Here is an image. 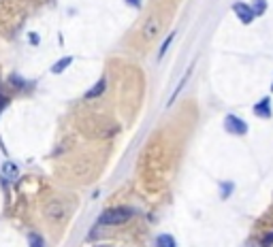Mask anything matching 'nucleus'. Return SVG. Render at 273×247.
Wrapping results in <instances>:
<instances>
[{
  "mask_svg": "<svg viewBox=\"0 0 273 247\" xmlns=\"http://www.w3.org/2000/svg\"><path fill=\"white\" fill-rule=\"evenodd\" d=\"M135 215V211L130 207H115V209H107L101 218H98V224L101 226H120L124 222H128Z\"/></svg>",
  "mask_w": 273,
  "mask_h": 247,
  "instance_id": "1",
  "label": "nucleus"
},
{
  "mask_svg": "<svg viewBox=\"0 0 273 247\" xmlns=\"http://www.w3.org/2000/svg\"><path fill=\"white\" fill-rule=\"evenodd\" d=\"M45 218L49 222H54V224H60L62 220L66 218V205L62 200H52V202H47V207H45Z\"/></svg>",
  "mask_w": 273,
  "mask_h": 247,
  "instance_id": "2",
  "label": "nucleus"
},
{
  "mask_svg": "<svg viewBox=\"0 0 273 247\" xmlns=\"http://www.w3.org/2000/svg\"><path fill=\"white\" fill-rule=\"evenodd\" d=\"M224 130L228 134H235V137H244V134H247V124L237 115H226L224 117Z\"/></svg>",
  "mask_w": 273,
  "mask_h": 247,
  "instance_id": "3",
  "label": "nucleus"
},
{
  "mask_svg": "<svg viewBox=\"0 0 273 247\" xmlns=\"http://www.w3.org/2000/svg\"><path fill=\"white\" fill-rule=\"evenodd\" d=\"M233 13L237 15L239 22L246 24V26H247V24H252L254 17H256V15H254V11H252V7H250V4H246V2H235L233 4Z\"/></svg>",
  "mask_w": 273,
  "mask_h": 247,
  "instance_id": "4",
  "label": "nucleus"
},
{
  "mask_svg": "<svg viewBox=\"0 0 273 247\" xmlns=\"http://www.w3.org/2000/svg\"><path fill=\"white\" fill-rule=\"evenodd\" d=\"M158 32H160V20L156 15H152L150 20L143 24V39L145 41H154L158 36Z\"/></svg>",
  "mask_w": 273,
  "mask_h": 247,
  "instance_id": "5",
  "label": "nucleus"
},
{
  "mask_svg": "<svg viewBox=\"0 0 273 247\" xmlns=\"http://www.w3.org/2000/svg\"><path fill=\"white\" fill-rule=\"evenodd\" d=\"M254 115L269 120V117H271V98H263V100H258L256 107H254Z\"/></svg>",
  "mask_w": 273,
  "mask_h": 247,
  "instance_id": "6",
  "label": "nucleus"
},
{
  "mask_svg": "<svg viewBox=\"0 0 273 247\" xmlns=\"http://www.w3.org/2000/svg\"><path fill=\"white\" fill-rule=\"evenodd\" d=\"M105 90H107V79L101 77L94 88H92L90 92H85V98H88V100H92V98H98L101 94H105Z\"/></svg>",
  "mask_w": 273,
  "mask_h": 247,
  "instance_id": "7",
  "label": "nucleus"
},
{
  "mask_svg": "<svg viewBox=\"0 0 273 247\" xmlns=\"http://www.w3.org/2000/svg\"><path fill=\"white\" fill-rule=\"evenodd\" d=\"M71 64H73V58H71V55H64V58L58 60V62H55V64L52 66V73H54V75H60V73H64Z\"/></svg>",
  "mask_w": 273,
  "mask_h": 247,
  "instance_id": "8",
  "label": "nucleus"
},
{
  "mask_svg": "<svg viewBox=\"0 0 273 247\" xmlns=\"http://www.w3.org/2000/svg\"><path fill=\"white\" fill-rule=\"evenodd\" d=\"M2 173H4V177H7L9 181H15V179L20 177V171H17V166L13 162H9V160L2 164Z\"/></svg>",
  "mask_w": 273,
  "mask_h": 247,
  "instance_id": "9",
  "label": "nucleus"
},
{
  "mask_svg": "<svg viewBox=\"0 0 273 247\" xmlns=\"http://www.w3.org/2000/svg\"><path fill=\"white\" fill-rule=\"evenodd\" d=\"M156 247H177V243L171 234H160L156 239Z\"/></svg>",
  "mask_w": 273,
  "mask_h": 247,
  "instance_id": "10",
  "label": "nucleus"
},
{
  "mask_svg": "<svg viewBox=\"0 0 273 247\" xmlns=\"http://www.w3.org/2000/svg\"><path fill=\"white\" fill-rule=\"evenodd\" d=\"M28 247H45V239L39 232H30L28 234Z\"/></svg>",
  "mask_w": 273,
  "mask_h": 247,
  "instance_id": "11",
  "label": "nucleus"
},
{
  "mask_svg": "<svg viewBox=\"0 0 273 247\" xmlns=\"http://www.w3.org/2000/svg\"><path fill=\"white\" fill-rule=\"evenodd\" d=\"M190 73H192L190 69H188V71L184 73V79H182V81H179V85H177V88H175V92H173V94H171V98H169V107H171V104H173V100H175V98L179 96V92H182V88H184V85H186V81H188Z\"/></svg>",
  "mask_w": 273,
  "mask_h": 247,
  "instance_id": "12",
  "label": "nucleus"
},
{
  "mask_svg": "<svg viewBox=\"0 0 273 247\" xmlns=\"http://www.w3.org/2000/svg\"><path fill=\"white\" fill-rule=\"evenodd\" d=\"M252 11H254V15H263L265 11H267V0H252Z\"/></svg>",
  "mask_w": 273,
  "mask_h": 247,
  "instance_id": "13",
  "label": "nucleus"
},
{
  "mask_svg": "<svg viewBox=\"0 0 273 247\" xmlns=\"http://www.w3.org/2000/svg\"><path fill=\"white\" fill-rule=\"evenodd\" d=\"M173 39H175V32H171L169 36H166V39H164V43H163V47L158 49V58H160V60L164 58V53H166V49L171 47V43H173Z\"/></svg>",
  "mask_w": 273,
  "mask_h": 247,
  "instance_id": "14",
  "label": "nucleus"
},
{
  "mask_svg": "<svg viewBox=\"0 0 273 247\" xmlns=\"http://www.w3.org/2000/svg\"><path fill=\"white\" fill-rule=\"evenodd\" d=\"M233 188H235V185L233 183H222V198H228V196H231L233 194Z\"/></svg>",
  "mask_w": 273,
  "mask_h": 247,
  "instance_id": "15",
  "label": "nucleus"
},
{
  "mask_svg": "<svg viewBox=\"0 0 273 247\" xmlns=\"http://www.w3.org/2000/svg\"><path fill=\"white\" fill-rule=\"evenodd\" d=\"M273 245V232H267L263 239H260V247H271Z\"/></svg>",
  "mask_w": 273,
  "mask_h": 247,
  "instance_id": "16",
  "label": "nucleus"
},
{
  "mask_svg": "<svg viewBox=\"0 0 273 247\" xmlns=\"http://www.w3.org/2000/svg\"><path fill=\"white\" fill-rule=\"evenodd\" d=\"M9 81L13 83L15 88H26V85H28L26 81H24V79H20V77H17V75H11V77H9Z\"/></svg>",
  "mask_w": 273,
  "mask_h": 247,
  "instance_id": "17",
  "label": "nucleus"
},
{
  "mask_svg": "<svg viewBox=\"0 0 273 247\" xmlns=\"http://www.w3.org/2000/svg\"><path fill=\"white\" fill-rule=\"evenodd\" d=\"M30 43H32V45H39V34H36V32H30Z\"/></svg>",
  "mask_w": 273,
  "mask_h": 247,
  "instance_id": "18",
  "label": "nucleus"
},
{
  "mask_svg": "<svg viewBox=\"0 0 273 247\" xmlns=\"http://www.w3.org/2000/svg\"><path fill=\"white\" fill-rule=\"evenodd\" d=\"M7 98H4V96H0V113H2V111H4V107H7Z\"/></svg>",
  "mask_w": 273,
  "mask_h": 247,
  "instance_id": "19",
  "label": "nucleus"
},
{
  "mask_svg": "<svg viewBox=\"0 0 273 247\" xmlns=\"http://www.w3.org/2000/svg\"><path fill=\"white\" fill-rule=\"evenodd\" d=\"M128 4H133V7H141V0H126Z\"/></svg>",
  "mask_w": 273,
  "mask_h": 247,
  "instance_id": "20",
  "label": "nucleus"
},
{
  "mask_svg": "<svg viewBox=\"0 0 273 247\" xmlns=\"http://www.w3.org/2000/svg\"><path fill=\"white\" fill-rule=\"evenodd\" d=\"M271 92H273V83H271Z\"/></svg>",
  "mask_w": 273,
  "mask_h": 247,
  "instance_id": "21",
  "label": "nucleus"
},
{
  "mask_svg": "<svg viewBox=\"0 0 273 247\" xmlns=\"http://www.w3.org/2000/svg\"><path fill=\"white\" fill-rule=\"evenodd\" d=\"M101 247H105V245H101Z\"/></svg>",
  "mask_w": 273,
  "mask_h": 247,
  "instance_id": "22",
  "label": "nucleus"
}]
</instances>
